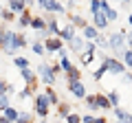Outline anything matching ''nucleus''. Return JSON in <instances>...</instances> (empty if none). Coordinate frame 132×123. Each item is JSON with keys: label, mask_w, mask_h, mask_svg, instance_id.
<instances>
[{"label": "nucleus", "mask_w": 132, "mask_h": 123, "mask_svg": "<svg viewBox=\"0 0 132 123\" xmlns=\"http://www.w3.org/2000/svg\"><path fill=\"white\" fill-rule=\"evenodd\" d=\"M104 73H106V68H104V64H101V66H99V71L93 73V77H95V79H101V77H104Z\"/></svg>", "instance_id": "nucleus-38"}, {"label": "nucleus", "mask_w": 132, "mask_h": 123, "mask_svg": "<svg viewBox=\"0 0 132 123\" xmlns=\"http://www.w3.org/2000/svg\"><path fill=\"white\" fill-rule=\"evenodd\" d=\"M18 110H15V108H5V110H2V117H5V119H9V121L11 123H13L15 121V119H18Z\"/></svg>", "instance_id": "nucleus-18"}, {"label": "nucleus", "mask_w": 132, "mask_h": 123, "mask_svg": "<svg viewBox=\"0 0 132 123\" xmlns=\"http://www.w3.org/2000/svg\"><path fill=\"white\" fill-rule=\"evenodd\" d=\"M20 75H22V79L27 81L29 86H33V84H35V73H33L31 68H22V73H20Z\"/></svg>", "instance_id": "nucleus-15"}, {"label": "nucleus", "mask_w": 132, "mask_h": 123, "mask_svg": "<svg viewBox=\"0 0 132 123\" xmlns=\"http://www.w3.org/2000/svg\"><path fill=\"white\" fill-rule=\"evenodd\" d=\"M123 2H126V5H128V2H130V0H123Z\"/></svg>", "instance_id": "nucleus-46"}, {"label": "nucleus", "mask_w": 132, "mask_h": 123, "mask_svg": "<svg viewBox=\"0 0 132 123\" xmlns=\"http://www.w3.org/2000/svg\"><path fill=\"white\" fill-rule=\"evenodd\" d=\"M99 5H101V0H90V11L97 13V11H99Z\"/></svg>", "instance_id": "nucleus-36"}, {"label": "nucleus", "mask_w": 132, "mask_h": 123, "mask_svg": "<svg viewBox=\"0 0 132 123\" xmlns=\"http://www.w3.org/2000/svg\"><path fill=\"white\" fill-rule=\"evenodd\" d=\"M128 40V35H123V33H114V35H110V40H108V46H112L117 53H123V42Z\"/></svg>", "instance_id": "nucleus-4"}, {"label": "nucleus", "mask_w": 132, "mask_h": 123, "mask_svg": "<svg viewBox=\"0 0 132 123\" xmlns=\"http://www.w3.org/2000/svg\"><path fill=\"white\" fill-rule=\"evenodd\" d=\"M104 68H106V73H114V75H123L126 73V66H123L121 61H117L114 57H104Z\"/></svg>", "instance_id": "nucleus-2"}, {"label": "nucleus", "mask_w": 132, "mask_h": 123, "mask_svg": "<svg viewBox=\"0 0 132 123\" xmlns=\"http://www.w3.org/2000/svg\"><path fill=\"white\" fill-rule=\"evenodd\" d=\"M33 95V86H29V88H24L22 92H20V99H27V97Z\"/></svg>", "instance_id": "nucleus-34"}, {"label": "nucleus", "mask_w": 132, "mask_h": 123, "mask_svg": "<svg viewBox=\"0 0 132 123\" xmlns=\"http://www.w3.org/2000/svg\"><path fill=\"white\" fill-rule=\"evenodd\" d=\"M40 75H42V81H44L46 86H53V84H55V73H53L51 66L42 64V66H40Z\"/></svg>", "instance_id": "nucleus-5"}, {"label": "nucleus", "mask_w": 132, "mask_h": 123, "mask_svg": "<svg viewBox=\"0 0 132 123\" xmlns=\"http://www.w3.org/2000/svg\"><path fill=\"white\" fill-rule=\"evenodd\" d=\"M0 123H11L9 119H5V117H0Z\"/></svg>", "instance_id": "nucleus-43"}, {"label": "nucleus", "mask_w": 132, "mask_h": 123, "mask_svg": "<svg viewBox=\"0 0 132 123\" xmlns=\"http://www.w3.org/2000/svg\"><path fill=\"white\" fill-rule=\"evenodd\" d=\"M79 68H75V66H71L68 71H66V77H68V81H79Z\"/></svg>", "instance_id": "nucleus-19"}, {"label": "nucleus", "mask_w": 132, "mask_h": 123, "mask_svg": "<svg viewBox=\"0 0 132 123\" xmlns=\"http://www.w3.org/2000/svg\"><path fill=\"white\" fill-rule=\"evenodd\" d=\"M71 24H73V27H81V29H84V27H86V20L81 18V15H73V18H71Z\"/></svg>", "instance_id": "nucleus-24"}, {"label": "nucleus", "mask_w": 132, "mask_h": 123, "mask_svg": "<svg viewBox=\"0 0 132 123\" xmlns=\"http://www.w3.org/2000/svg\"><path fill=\"white\" fill-rule=\"evenodd\" d=\"M93 114H84V117H81V123H93Z\"/></svg>", "instance_id": "nucleus-39"}, {"label": "nucleus", "mask_w": 132, "mask_h": 123, "mask_svg": "<svg viewBox=\"0 0 132 123\" xmlns=\"http://www.w3.org/2000/svg\"><path fill=\"white\" fill-rule=\"evenodd\" d=\"M86 106H88V110H97V95H86Z\"/></svg>", "instance_id": "nucleus-22"}, {"label": "nucleus", "mask_w": 132, "mask_h": 123, "mask_svg": "<svg viewBox=\"0 0 132 123\" xmlns=\"http://www.w3.org/2000/svg\"><path fill=\"white\" fill-rule=\"evenodd\" d=\"M33 53H35V55H44V46H42V42H33Z\"/></svg>", "instance_id": "nucleus-28"}, {"label": "nucleus", "mask_w": 132, "mask_h": 123, "mask_svg": "<svg viewBox=\"0 0 132 123\" xmlns=\"http://www.w3.org/2000/svg\"><path fill=\"white\" fill-rule=\"evenodd\" d=\"M38 5L42 7V9H46V11H53V13H62V11H64V7H62L57 0H38Z\"/></svg>", "instance_id": "nucleus-6"}, {"label": "nucleus", "mask_w": 132, "mask_h": 123, "mask_svg": "<svg viewBox=\"0 0 132 123\" xmlns=\"http://www.w3.org/2000/svg\"><path fill=\"white\" fill-rule=\"evenodd\" d=\"M24 5H27V7H29V5H33V0H24Z\"/></svg>", "instance_id": "nucleus-44"}, {"label": "nucleus", "mask_w": 132, "mask_h": 123, "mask_svg": "<svg viewBox=\"0 0 132 123\" xmlns=\"http://www.w3.org/2000/svg\"><path fill=\"white\" fill-rule=\"evenodd\" d=\"M29 27L38 29V31H44V29H46V20H44V18H40V15H33V18H31V22H29Z\"/></svg>", "instance_id": "nucleus-12"}, {"label": "nucleus", "mask_w": 132, "mask_h": 123, "mask_svg": "<svg viewBox=\"0 0 132 123\" xmlns=\"http://www.w3.org/2000/svg\"><path fill=\"white\" fill-rule=\"evenodd\" d=\"M97 35H99V33H97V29H95L93 24H86V27H84V38L88 40V42H93Z\"/></svg>", "instance_id": "nucleus-14"}, {"label": "nucleus", "mask_w": 132, "mask_h": 123, "mask_svg": "<svg viewBox=\"0 0 132 123\" xmlns=\"http://www.w3.org/2000/svg\"><path fill=\"white\" fill-rule=\"evenodd\" d=\"M22 46H27V40H24V35L7 31V38H5V44H2V48H5L7 53H13L15 48H22Z\"/></svg>", "instance_id": "nucleus-1"}, {"label": "nucleus", "mask_w": 132, "mask_h": 123, "mask_svg": "<svg viewBox=\"0 0 132 123\" xmlns=\"http://www.w3.org/2000/svg\"><path fill=\"white\" fill-rule=\"evenodd\" d=\"M44 51H60L62 48V40L57 38V35H51V38H46L44 40Z\"/></svg>", "instance_id": "nucleus-8"}, {"label": "nucleus", "mask_w": 132, "mask_h": 123, "mask_svg": "<svg viewBox=\"0 0 132 123\" xmlns=\"http://www.w3.org/2000/svg\"><path fill=\"white\" fill-rule=\"evenodd\" d=\"M24 9H27L24 0H9V11L11 13H22Z\"/></svg>", "instance_id": "nucleus-10"}, {"label": "nucleus", "mask_w": 132, "mask_h": 123, "mask_svg": "<svg viewBox=\"0 0 132 123\" xmlns=\"http://www.w3.org/2000/svg\"><path fill=\"white\" fill-rule=\"evenodd\" d=\"M5 38H7V31L0 29V48H2V44H5Z\"/></svg>", "instance_id": "nucleus-41"}, {"label": "nucleus", "mask_w": 132, "mask_h": 123, "mask_svg": "<svg viewBox=\"0 0 132 123\" xmlns=\"http://www.w3.org/2000/svg\"><path fill=\"white\" fill-rule=\"evenodd\" d=\"M9 108V99H7V95H0V110Z\"/></svg>", "instance_id": "nucleus-37"}, {"label": "nucleus", "mask_w": 132, "mask_h": 123, "mask_svg": "<svg viewBox=\"0 0 132 123\" xmlns=\"http://www.w3.org/2000/svg\"><path fill=\"white\" fill-rule=\"evenodd\" d=\"M84 48H86V55H90V57H93V53H95V42H88V44H84Z\"/></svg>", "instance_id": "nucleus-33"}, {"label": "nucleus", "mask_w": 132, "mask_h": 123, "mask_svg": "<svg viewBox=\"0 0 132 123\" xmlns=\"http://www.w3.org/2000/svg\"><path fill=\"white\" fill-rule=\"evenodd\" d=\"M13 64H15L18 68H29V61L24 59V57H15V59H13Z\"/></svg>", "instance_id": "nucleus-29"}, {"label": "nucleus", "mask_w": 132, "mask_h": 123, "mask_svg": "<svg viewBox=\"0 0 132 123\" xmlns=\"http://www.w3.org/2000/svg\"><path fill=\"white\" fill-rule=\"evenodd\" d=\"M121 57H123V61H126V71H130V66H132V51L126 48V53H121Z\"/></svg>", "instance_id": "nucleus-23"}, {"label": "nucleus", "mask_w": 132, "mask_h": 123, "mask_svg": "<svg viewBox=\"0 0 132 123\" xmlns=\"http://www.w3.org/2000/svg\"><path fill=\"white\" fill-rule=\"evenodd\" d=\"M95 15V24H93V27L95 29H106V27H108V20H106V15L104 13H101V11H97V13H93Z\"/></svg>", "instance_id": "nucleus-11"}, {"label": "nucleus", "mask_w": 132, "mask_h": 123, "mask_svg": "<svg viewBox=\"0 0 132 123\" xmlns=\"http://www.w3.org/2000/svg\"><path fill=\"white\" fill-rule=\"evenodd\" d=\"M84 40H81V38H71V40H68V46H71L73 48V51H77V53H79V51H84Z\"/></svg>", "instance_id": "nucleus-16"}, {"label": "nucleus", "mask_w": 132, "mask_h": 123, "mask_svg": "<svg viewBox=\"0 0 132 123\" xmlns=\"http://www.w3.org/2000/svg\"><path fill=\"white\" fill-rule=\"evenodd\" d=\"M44 97H46V101H48V103H51V106H55L57 101H60V99H57V95H55V90H53L51 86H48V88H46V92H44Z\"/></svg>", "instance_id": "nucleus-20"}, {"label": "nucleus", "mask_w": 132, "mask_h": 123, "mask_svg": "<svg viewBox=\"0 0 132 123\" xmlns=\"http://www.w3.org/2000/svg\"><path fill=\"white\" fill-rule=\"evenodd\" d=\"M40 123H48V121H44V119H42V121H40Z\"/></svg>", "instance_id": "nucleus-45"}, {"label": "nucleus", "mask_w": 132, "mask_h": 123, "mask_svg": "<svg viewBox=\"0 0 132 123\" xmlns=\"http://www.w3.org/2000/svg\"><path fill=\"white\" fill-rule=\"evenodd\" d=\"M48 108H51V103L46 101V97L44 95H35V114L44 119L48 114Z\"/></svg>", "instance_id": "nucleus-3"}, {"label": "nucleus", "mask_w": 132, "mask_h": 123, "mask_svg": "<svg viewBox=\"0 0 132 123\" xmlns=\"http://www.w3.org/2000/svg\"><path fill=\"white\" fill-rule=\"evenodd\" d=\"M66 123H81V117L75 114V112H71L68 117H66Z\"/></svg>", "instance_id": "nucleus-30"}, {"label": "nucleus", "mask_w": 132, "mask_h": 123, "mask_svg": "<svg viewBox=\"0 0 132 123\" xmlns=\"http://www.w3.org/2000/svg\"><path fill=\"white\" fill-rule=\"evenodd\" d=\"M93 123H108V121H106V117H97V119H93Z\"/></svg>", "instance_id": "nucleus-42"}, {"label": "nucleus", "mask_w": 132, "mask_h": 123, "mask_svg": "<svg viewBox=\"0 0 132 123\" xmlns=\"http://www.w3.org/2000/svg\"><path fill=\"white\" fill-rule=\"evenodd\" d=\"M57 38H60V40H66V42H68L71 38H75V27H73V24H68V27L60 29V35H57Z\"/></svg>", "instance_id": "nucleus-9"}, {"label": "nucleus", "mask_w": 132, "mask_h": 123, "mask_svg": "<svg viewBox=\"0 0 132 123\" xmlns=\"http://www.w3.org/2000/svg\"><path fill=\"white\" fill-rule=\"evenodd\" d=\"M104 15H106V20H108V22H110V20H117V11H114V9H108Z\"/></svg>", "instance_id": "nucleus-35"}, {"label": "nucleus", "mask_w": 132, "mask_h": 123, "mask_svg": "<svg viewBox=\"0 0 132 123\" xmlns=\"http://www.w3.org/2000/svg\"><path fill=\"white\" fill-rule=\"evenodd\" d=\"M108 101H110V106H112V108H119V92H110L108 95Z\"/></svg>", "instance_id": "nucleus-25"}, {"label": "nucleus", "mask_w": 132, "mask_h": 123, "mask_svg": "<svg viewBox=\"0 0 132 123\" xmlns=\"http://www.w3.org/2000/svg\"><path fill=\"white\" fill-rule=\"evenodd\" d=\"M0 15H2V20H7V22H11V20L15 18V13H11L9 9H0Z\"/></svg>", "instance_id": "nucleus-27"}, {"label": "nucleus", "mask_w": 132, "mask_h": 123, "mask_svg": "<svg viewBox=\"0 0 132 123\" xmlns=\"http://www.w3.org/2000/svg\"><path fill=\"white\" fill-rule=\"evenodd\" d=\"M90 61H93V57H90V55H86V53H84V55H81V64H90Z\"/></svg>", "instance_id": "nucleus-40"}, {"label": "nucleus", "mask_w": 132, "mask_h": 123, "mask_svg": "<svg viewBox=\"0 0 132 123\" xmlns=\"http://www.w3.org/2000/svg\"><path fill=\"white\" fill-rule=\"evenodd\" d=\"M57 112H60V117H68V114H71V110H68V106H66V103H62L60 108H57Z\"/></svg>", "instance_id": "nucleus-32"}, {"label": "nucleus", "mask_w": 132, "mask_h": 123, "mask_svg": "<svg viewBox=\"0 0 132 123\" xmlns=\"http://www.w3.org/2000/svg\"><path fill=\"white\" fill-rule=\"evenodd\" d=\"M95 46H101V48H110V46H108V40H106L104 35H97V38H95Z\"/></svg>", "instance_id": "nucleus-26"}, {"label": "nucleus", "mask_w": 132, "mask_h": 123, "mask_svg": "<svg viewBox=\"0 0 132 123\" xmlns=\"http://www.w3.org/2000/svg\"><path fill=\"white\" fill-rule=\"evenodd\" d=\"M68 90L73 92V97H77V99H84L86 97V88L81 81H68Z\"/></svg>", "instance_id": "nucleus-7"}, {"label": "nucleus", "mask_w": 132, "mask_h": 123, "mask_svg": "<svg viewBox=\"0 0 132 123\" xmlns=\"http://www.w3.org/2000/svg\"><path fill=\"white\" fill-rule=\"evenodd\" d=\"M18 15H20V20H18V22L22 24V27H29V22H31V18H33V15H31V11H29V9H24L22 13H18Z\"/></svg>", "instance_id": "nucleus-21"}, {"label": "nucleus", "mask_w": 132, "mask_h": 123, "mask_svg": "<svg viewBox=\"0 0 132 123\" xmlns=\"http://www.w3.org/2000/svg\"><path fill=\"white\" fill-rule=\"evenodd\" d=\"M108 108H112L110 101H108V97L106 95H97V110H108Z\"/></svg>", "instance_id": "nucleus-17"}, {"label": "nucleus", "mask_w": 132, "mask_h": 123, "mask_svg": "<svg viewBox=\"0 0 132 123\" xmlns=\"http://www.w3.org/2000/svg\"><path fill=\"white\" fill-rule=\"evenodd\" d=\"M114 114H117L119 123H132V119H130V112H128V110H121V108H114Z\"/></svg>", "instance_id": "nucleus-13"}, {"label": "nucleus", "mask_w": 132, "mask_h": 123, "mask_svg": "<svg viewBox=\"0 0 132 123\" xmlns=\"http://www.w3.org/2000/svg\"><path fill=\"white\" fill-rule=\"evenodd\" d=\"M13 123H31V114H18V119Z\"/></svg>", "instance_id": "nucleus-31"}]
</instances>
